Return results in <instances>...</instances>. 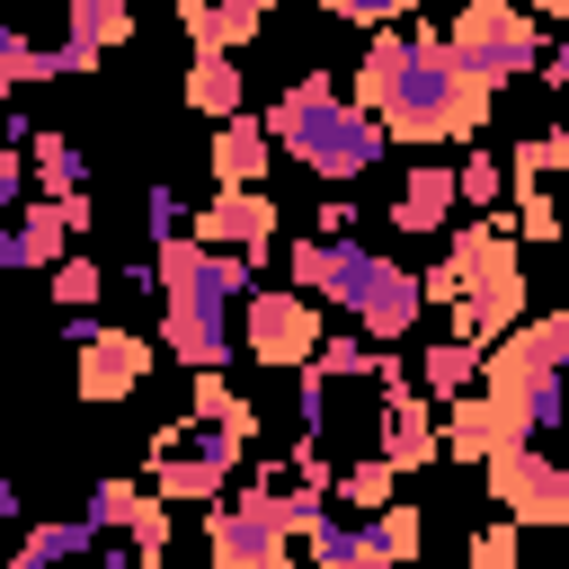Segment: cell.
Instances as JSON below:
<instances>
[{
	"mask_svg": "<svg viewBox=\"0 0 569 569\" xmlns=\"http://www.w3.org/2000/svg\"><path fill=\"white\" fill-rule=\"evenodd\" d=\"M489 98L498 89L453 53L445 27H382L356 62V107H373L391 142H471Z\"/></svg>",
	"mask_w": 569,
	"mask_h": 569,
	"instance_id": "6da1fadb",
	"label": "cell"
},
{
	"mask_svg": "<svg viewBox=\"0 0 569 569\" xmlns=\"http://www.w3.org/2000/svg\"><path fill=\"white\" fill-rule=\"evenodd\" d=\"M267 133H276V151L284 160H302L311 178H365L373 160H382V116L373 107H356V98H338V80L329 71H302L276 107H267Z\"/></svg>",
	"mask_w": 569,
	"mask_h": 569,
	"instance_id": "7a4b0ae2",
	"label": "cell"
},
{
	"mask_svg": "<svg viewBox=\"0 0 569 569\" xmlns=\"http://www.w3.org/2000/svg\"><path fill=\"white\" fill-rule=\"evenodd\" d=\"M320 302H338L365 338H409L418 329V311H427V284L400 267V258H382V249H365L356 231H329V284H320Z\"/></svg>",
	"mask_w": 569,
	"mask_h": 569,
	"instance_id": "3957f363",
	"label": "cell"
},
{
	"mask_svg": "<svg viewBox=\"0 0 569 569\" xmlns=\"http://www.w3.org/2000/svg\"><path fill=\"white\" fill-rule=\"evenodd\" d=\"M453 258H462V293L445 302L453 311V338H471V347L507 338L525 320V249H516V231L489 213V222L453 231Z\"/></svg>",
	"mask_w": 569,
	"mask_h": 569,
	"instance_id": "277c9868",
	"label": "cell"
},
{
	"mask_svg": "<svg viewBox=\"0 0 569 569\" xmlns=\"http://www.w3.org/2000/svg\"><path fill=\"white\" fill-rule=\"evenodd\" d=\"M204 542H213L222 569H284V542H302V533L284 525V489H276V471H267L258 489H222L213 516H204Z\"/></svg>",
	"mask_w": 569,
	"mask_h": 569,
	"instance_id": "5b68a950",
	"label": "cell"
},
{
	"mask_svg": "<svg viewBox=\"0 0 569 569\" xmlns=\"http://www.w3.org/2000/svg\"><path fill=\"white\" fill-rule=\"evenodd\" d=\"M204 258H213V249H204ZM160 347H169L187 373H196V365H231V356H240L231 293H222L204 267H196L187 284H169V293H160Z\"/></svg>",
	"mask_w": 569,
	"mask_h": 569,
	"instance_id": "8992f818",
	"label": "cell"
},
{
	"mask_svg": "<svg viewBox=\"0 0 569 569\" xmlns=\"http://www.w3.org/2000/svg\"><path fill=\"white\" fill-rule=\"evenodd\" d=\"M445 36H453V53H462L489 89H507V80H525V71L542 62V27H533L516 0H462Z\"/></svg>",
	"mask_w": 569,
	"mask_h": 569,
	"instance_id": "52a82bcc",
	"label": "cell"
},
{
	"mask_svg": "<svg viewBox=\"0 0 569 569\" xmlns=\"http://www.w3.org/2000/svg\"><path fill=\"white\" fill-rule=\"evenodd\" d=\"M240 356H258V365H276V373L311 365V356H320V311H311V293H302V284H249V293H240Z\"/></svg>",
	"mask_w": 569,
	"mask_h": 569,
	"instance_id": "ba28073f",
	"label": "cell"
},
{
	"mask_svg": "<svg viewBox=\"0 0 569 569\" xmlns=\"http://www.w3.org/2000/svg\"><path fill=\"white\" fill-rule=\"evenodd\" d=\"M480 471H489V498L516 525H569V462H551L533 436H507Z\"/></svg>",
	"mask_w": 569,
	"mask_h": 569,
	"instance_id": "9c48e42d",
	"label": "cell"
},
{
	"mask_svg": "<svg viewBox=\"0 0 569 569\" xmlns=\"http://www.w3.org/2000/svg\"><path fill=\"white\" fill-rule=\"evenodd\" d=\"M89 222H98L89 187H80V196H36V204H18V222H9V240H0V267H53Z\"/></svg>",
	"mask_w": 569,
	"mask_h": 569,
	"instance_id": "30bf717a",
	"label": "cell"
},
{
	"mask_svg": "<svg viewBox=\"0 0 569 569\" xmlns=\"http://www.w3.org/2000/svg\"><path fill=\"white\" fill-rule=\"evenodd\" d=\"M391 471H427L436 453H445V427H436V409H427V391L409 382V373H382V445H373Z\"/></svg>",
	"mask_w": 569,
	"mask_h": 569,
	"instance_id": "8fae6325",
	"label": "cell"
},
{
	"mask_svg": "<svg viewBox=\"0 0 569 569\" xmlns=\"http://www.w3.org/2000/svg\"><path fill=\"white\" fill-rule=\"evenodd\" d=\"M142 373H151V347L142 338H124V329H98L89 347H71V391L80 400H124V391H142Z\"/></svg>",
	"mask_w": 569,
	"mask_h": 569,
	"instance_id": "7c38bea8",
	"label": "cell"
},
{
	"mask_svg": "<svg viewBox=\"0 0 569 569\" xmlns=\"http://www.w3.org/2000/svg\"><path fill=\"white\" fill-rule=\"evenodd\" d=\"M507 373H569V302L542 320H516L498 356H480V382H507Z\"/></svg>",
	"mask_w": 569,
	"mask_h": 569,
	"instance_id": "4fadbf2b",
	"label": "cell"
},
{
	"mask_svg": "<svg viewBox=\"0 0 569 569\" xmlns=\"http://www.w3.org/2000/svg\"><path fill=\"white\" fill-rule=\"evenodd\" d=\"M489 400H498V418H507V436H551V427H569V373H507V382H480Z\"/></svg>",
	"mask_w": 569,
	"mask_h": 569,
	"instance_id": "5bb4252c",
	"label": "cell"
},
{
	"mask_svg": "<svg viewBox=\"0 0 569 569\" xmlns=\"http://www.w3.org/2000/svg\"><path fill=\"white\" fill-rule=\"evenodd\" d=\"M124 36H133V0H71V36L53 44L62 53V80L98 71V53H116Z\"/></svg>",
	"mask_w": 569,
	"mask_h": 569,
	"instance_id": "9a60e30c",
	"label": "cell"
},
{
	"mask_svg": "<svg viewBox=\"0 0 569 569\" xmlns=\"http://www.w3.org/2000/svg\"><path fill=\"white\" fill-rule=\"evenodd\" d=\"M196 231H204L213 249H267V240H276V204H267L258 187H213V204L196 213Z\"/></svg>",
	"mask_w": 569,
	"mask_h": 569,
	"instance_id": "2e32d148",
	"label": "cell"
},
{
	"mask_svg": "<svg viewBox=\"0 0 569 569\" xmlns=\"http://www.w3.org/2000/svg\"><path fill=\"white\" fill-rule=\"evenodd\" d=\"M267 151H276L267 116H222L213 124V187H258L267 178Z\"/></svg>",
	"mask_w": 569,
	"mask_h": 569,
	"instance_id": "e0dca14e",
	"label": "cell"
},
{
	"mask_svg": "<svg viewBox=\"0 0 569 569\" xmlns=\"http://www.w3.org/2000/svg\"><path fill=\"white\" fill-rule=\"evenodd\" d=\"M453 204H462V187H453V169H436V160H418V169L400 178V196H391V222H400V231H445V222H453Z\"/></svg>",
	"mask_w": 569,
	"mask_h": 569,
	"instance_id": "ac0fdd59",
	"label": "cell"
},
{
	"mask_svg": "<svg viewBox=\"0 0 569 569\" xmlns=\"http://www.w3.org/2000/svg\"><path fill=\"white\" fill-rule=\"evenodd\" d=\"M302 551L320 569H382V542H373V516H320L302 533Z\"/></svg>",
	"mask_w": 569,
	"mask_h": 569,
	"instance_id": "d6986e66",
	"label": "cell"
},
{
	"mask_svg": "<svg viewBox=\"0 0 569 569\" xmlns=\"http://www.w3.org/2000/svg\"><path fill=\"white\" fill-rule=\"evenodd\" d=\"M267 9H276V0H178V27H187L196 44H249V36L267 27Z\"/></svg>",
	"mask_w": 569,
	"mask_h": 569,
	"instance_id": "ffe728a7",
	"label": "cell"
},
{
	"mask_svg": "<svg viewBox=\"0 0 569 569\" xmlns=\"http://www.w3.org/2000/svg\"><path fill=\"white\" fill-rule=\"evenodd\" d=\"M187 107L196 116H240V62H231V44H196V62H187Z\"/></svg>",
	"mask_w": 569,
	"mask_h": 569,
	"instance_id": "44dd1931",
	"label": "cell"
},
{
	"mask_svg": "<svg viewBox=\"0 0 569 569\" xmlns=\"http://www.w3.org/2000/svg\"><path fill=\"white\" fill-rule=\"evenodd\" d=\"M507 445V418H498V400L489 391H453V418H445V453H462V462H489Z\"/></svg>",
	"mask_w": 569,
	"mask_h": 569,
	"instance_id": "7402d4cb",
	"label": "cell"
},
{
	"mask_svg": "<svg viewBox=\"0 0 569 569\" xmlns=\"http://www.w3.org/2000/svg\"><path fill=\"white\" fill-rule=\"evenodd\" d=\"M329 382H373L382 391V373H400V356H382V338H365V329H347V338H320V356H311Z\"/></svg>",
	"mask_w": 569,
	"mask_h": 569,
	"instance_id": "603a6c76",
	"label": "cell"
},
{
	"mask_svg": "<svg viewBox=\"0 0 569 569\" xmlns=\"http://www.w3.org/2000/svg\"><path fill=\"white\" fill-rule=\"evenodd\" d=\"M80 551H98V525L89 516H44V525H27L18 533V569H44V560H80Z\"/></svg>",
	"mask_w": 569,
	"mask_h": 569,
	"instance_id": "cb8c5ba5",
	"label": "cell"
},
{
	"mask_svg": "<svg viewBox=\"0 0 569 569\" xmlns=\"http://www.w3.org/2000/svg\"><path fill=\"white\" fill-rule=\"evenodd\" d=\"M480 356H489V347H471V338H436V347L418 356V382H427V400L480 391Z\"/></svg>",
	"mask_w": 569,
	"mask_h": 569,
	"instance_id": "d4e9b609",
	"label": "cell"
},
{
	"mask_svg": "<svg viewBox=\"0 0 569 569\" xmlns=\"http://www.w3.org/2000/svg\"><path fill=\"white\" fill-rule=\"evenodd\" d=\"M27 169H36L44 196H80V187H89V151H80L71 133H36V142H27Z\"/></svg>",
	"mask_w": 569,
	"mask_h": 569,
	"instance_id": "484cf974",
	"label": "cell"
},
{
	"mask_svg": "<svg viewBox=\"0 0 569 569\" xmlns=\"http://www.w3.org/2000/svg\"><path fill=\"white\" fill-rule=\"evenodd\" d=\"M44 293H53L62 311H89V302L107 293V267H98V258H80V249H62V258L44 267Z\"/></svg>",
	"mask_w": 569,
	"mask_h": 569,
	"instance_id": "4316f807",
	"label": "cell"
},
{
	"mask_svg": "<svg viewBox=\"0 0 569 569\" xmlns=\"http://www.w3.org/2000/svg\"><path fill=\"white\" fill-rule=\"evenodd\" d=\"M187 409H204V418H222V427H240L249 445H258V409L222 382V365H196V391H187Z\"/></svg>",
	"mask_w": 569,
	"mask_h": 569,
	"instance_id": "83f0119b",
	"label": "cell"
},
{
	"mask_svg": "<svg viewBox=\"0 0 569 569\" xmlns=\"http://www.w3.org/2000/svg\"><path fill=\"white\" fill-rule=\"evenodd\" d=\"M391 480H400V471H391V462H382V453H365V462H347V471H338V480H329V498H338V507H347V516H373V507H382V498H391Z\"/></svg>",
	"mask_w": 569,
	"mask_h": 569,
	"instance_id": "f1b7e54d",
	"label": "cell"
},
{
	"mask_svg": "<svg viewBox=\"0 0 569 569\" xmlns=\"http://www.w3.org/2000/svg\"><path fill=\"white\" fill-rule=\"evenodd\" d=\"M124 542H133V560H142V569H160V560H169V498H160V489H142V507H133Z\"/></svg>",
	"mask_w": 569,
	"mask_h": 569,
	"instance_id": "f546056e",
	"label": "cell"
},
{
	"mask_svg": "<svg viewBox=\"0 0 569 569\" xmlns=\"http://www.w3.org/2000/svg\"><path fill=\"white\" fill-rule=\"evenodd\" d=\"M453 187H462V204H471V213H489V204L507 196V160H498V151H462Z\"/></svg>",
	"mask_w": 569,
	"mask_h": 569,
	"instance_id": "4dcf8cb0",
	"label": "cell"
},
{
	"mask_svg": "<svg viewBox=\"0 0 569 569\" xmlns=\"http://www.w3.org/2000/svg\"><path fill=\"white\" fill-rule=\"evenodd\" d=\"M373 542H382V560H409V551L427 542L418 507H409V498H382V507H373Z\"/></svg>",
	"mask_w": 569,
	"mask_h": 569,
	"instance_id": "1f68e13d",
	"label": "cell"
},
{
	"mask_svg": "<svg viewBox=\"0 0 569 569\" xmlns=\"http://www.w3.org/2000/svg\"><path fill=\"white\" fill-rule=\"evenodd\" d=\"M516 187H525V196H516V240H560V231H569V222H560V204H551L533 178H516Z\"/></svg>",
	"mask_w": 569,
	"mask_h": 569,
	"instance_id": "d6a6232c",
	"label": "cell"
},
{
	"mask_svg": "<svg viewBox=\"0 0 569 569\" xmlns=\"http://www.w3.org/2000/svg\"><path fill=\"white\" fill-rule=\"evenodd\" d=\"M133 507H142V489H133V480H124V471H116V480H98V489H89V525H98V533H116V525H133Z\"/></svg>",
	"mask_w": 569,
	"mask_h": 569,
	"instance_id": "836d02e7",
	"label": "cell"
},
{
	"mask_svg": "<svg viewBox=\"0 0 569 569\" xmlns=\"http://www.w3.org/2000/svg\"><path fill=\"white\" fill-rule=\"evenodd\" d=\"M142 231H151V240H178V231H196L187 196H178V187H151V196H142Z\"/></svg>",
	"mask_w": 569,
	"mask_h": 569,
	"instance_id": "e575fe53",
	"label": "cell"
},
{
	"mask_svg": "<svg viewBox=\"0 0 569 569\" xmlns=\"http://www.w3.org/2000/svg\"><path fill=\"white\" fill-rule=\"evenodd\" d=\"M284 276H293L302 293H320V284H329V231H311V240H293V249H284Z\"/></svg>",
	"mask_w": 569,
	"mask_h": 569,
	"instance_id": "d590c367",
	"label": "cell"
},
{
	"mask_svg": "<svg viewBox=\"0 0 569 569\" xmlns=\"http://www.w3.org/2000/svg\"><path fill=\"white\" fill-rule=\"evenodd\" d=\"M551 169H569V124H551V133H533L516 151V178H551Z\"/></svg>",
	"mask_w": 569,
	"mask_h": 569,
	"instance_id": "8d00e7d4",
	"label": "cell"
},
{
	"mask_svg": "<svg viewBox=\"0 0 569 569\" xmlns=\"http://www.w3.org/2000/svg\"><path fill=\"white\" fill-rule=\"evenodd\" d=\"M507 560H516V516L498 507V525L471 533V569H507Z\"/></svg>",
	"mask_w": 569,
	"mask_h": 569,
	"instance_id": "74e56055",
	"label": "cell"
},
{
	"mask_svg": "<svg viewBox=\"0 0 569 569\" xmlns=\"http://www.w3.org/2000/svg\"><path fill=\"white\" fill-rule=\"evenodd\" d=\"M27 62H36V36H27V27H9V18H0V107H9V89H18V80H27Z\"/></svg>",
	"mask_w": 569,
	"mask_h": 569,
	"instance_id": "f35d334b",
	"label": "cell"
},
{
	"mask_svg": "<svg viewBox=\"0 0 569 569\" xmlns=\"http://www.w3.org/2000/svg\"><path fill=\"white\" fill-rule=\"evenodd\" d=\"M27 178H36V169H27V151H9V142H0V213H18V204H27Z\"/></svg>",
	"mask_w": 569,
	"mask_h": 569,
	"instance_id": "ab89813d",
	"label": "cell"
},
{
	"mask_svg": "<svg viewBox=\"0 0 569 569\" xmlns=\"http://www.w3.org/2000/svg\"><path fill=\"white\" fill-rule=\"evenodd\" d=\"M418 284H427V302H453V293H462V258L445 249V258H436V267H427Z\"/></svg>",
	"mask_w": 569,
	"mask_h": 569,
	"instance_id": "60d3db41",
	"label": "cell"
},
{
	"mask_svg": "<svg viewBox=\"0 0 569 569\" xmlns=\"http://www.w3.org/2000/svg\"><path fill=\"white\" fill-rule=\"evenodd\" d=\"M533 80H551V89H569V36H560V44H542V62H533Z\"/></svg>",
	"mask_w": 569,
	"mask_h": 569,
	"instance_id": "b9f144b4",
	"label": "cell"
},
{
	"mask_svg": "<svg viewBox=\"0 0 569 569\" xmlns=\"http://www.w3.org/2000/svg\"><path fill=\"white\" fill-rule=\"evenodd\" d=\"M27 516V498H18V480H9V462H0V525H18Z\"/></svg>",
	"mask_w": 569,
	"mask_h": 569,
	"instance_id": "7bdbcfd3",
	"label": "cell"
},
{
	"mask_svg": "<svg viewBox=\"0 0 569 569\" xmlns=\"http://www.w3.org/2000/svg\"><path fill=\"white\" fill-rule=\"evenodd\" d=\"M533 9H542V18H560V27H569V0H533Z\"/></svg>",
	"mask_w": 569,
	"mask_h": 569,
	"instance_id": "ee69618b",
	"label": "cell"
}]
</instances>
